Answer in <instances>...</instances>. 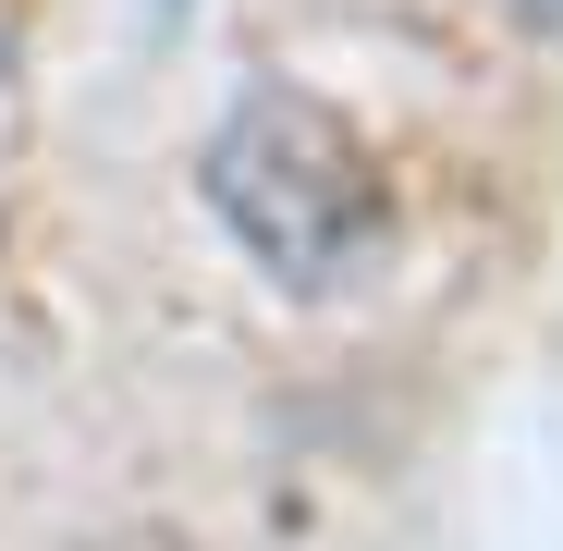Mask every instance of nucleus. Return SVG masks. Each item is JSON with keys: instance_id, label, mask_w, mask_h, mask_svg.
I'll use <instances>...</instances> for the list:
<instances>
[{"instance_id": "3", "label": "nucleus", "mask_w": 563, "mask_h": 551, "mask_svg": "<svg viewBox=\"0 0 563 551\" xmlns=\"http://www.w3.org/2000/svg\"><path fill=\"white\" fill-rule=\"evenodd\" d=\"M172 13H184V0H159V25H172Z\"/></svg>"}, {"instance_id": "2", "label": "nucleus", "mask_w": 563, "mask_h": 551, "mask_svg": "<svg viewBox=\"0 0 563 551\" xmlns=\"http://www.w3.org/2000/svg\"><path fill=\"white\" fill-rule=\"evenodd\" d=\"M515 25L527 37H563V0H515Z\"/></svg>"}, {"instance_id": "1", "label": "nucleus", "mask_w": 563, "mask_h": 551, "mask_svg": "<svg viewBox=\"0 0 563 551\" xmlns=\"http://www.w3.org/2000/svg\"><path fill=\"white\" fill-rule=\"evenodd\" d=\"M197 184H209L221 233L282 295H343L355 269H380V245H393L380 147H367L331 99H307V86H245L221 111V135H209V159H197Z\"/></svg>"}]
</instances>
